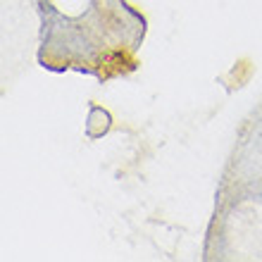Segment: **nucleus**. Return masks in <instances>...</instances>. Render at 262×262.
<instances>
[]
</instances>
